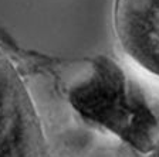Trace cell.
I'll return each instance as SVG.
<instances>
[{"mask_svg":"<svg viewBox=\"0 0 159 157\" xmlns=\"http://www.w3.org/2000/svg\"><path fill=\"white\" fill-rule=\"evenodd\" d=\"M46 139L21 72L0 50V157H44Z\"/></svg>","mask_w":159,"mask_h":157,"instance_id":"6da1fadb","label":"cell"},{"mask_svg":"<svg viewBox=\"0 0 159 157\" xmlns=\"http://www.w3.org/2000/svg\"><path fill=\"white\" fill-rule=\"evenodd\" d=\"M114 31L126 55L159 78V0H114Z\"/></svg>","mask_w":159,"mask_h":157,"instance_id":"7a4b0ae2","label":"cell"}]
</instances>
